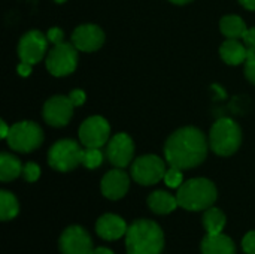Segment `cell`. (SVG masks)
Listing matches in <instances>:
<instances>
[{
  "mask_svg": "<svg viewBox=\"0 0 255 254\" xmlns=\"http://www.w3.org/2000/svg\"><path fill=\"white\" fill-rule=\"evenodd\" d=\"M208 139L197 127H182L173 132L164 145V157L169 166L181 171L191 169L205 162L208 156Z\"/></svg>",
  "mask_w": 255,
  "mask_h": 254,
  "instance_id": "obj_1",
  "label": "cell"
},
{
  "mask_svg": "<svg viewBox=\"0 0 255 254\" xmlns=\"http://www.w3.org/2000/svg\"><path fill=\"white\" fill-rule=\"evenodd\" d=\"M127 254H161L164 249V234L151 220H136L126 234Z\"/></svg>",
  "mask_w": 255,
  "mask_h": 254,
  "instance_id": "obj_2",
  "label": "cell"
},
{
  "mask_svg": "<svg viewBox=\"0 0 255 254\" xmlns=\"http://www.w3.org/2000/svg\"><path fill=\"white\" fill-rule=\"evenodd\" d=\"M217 187L208 178H193L178 189L176 199L187 211H206L217 201Z\"/></svg>",
  "mask_w": 255,
  "mask_h": 254,
  "instance_id": "obj_3",
  "label": "cell"
},
{
  "mask_svg": "<svg viewBox=\"0 0 255 254\" xmlns=\"http://www.w3.org/2000/svg\"><path fill=\"white\" fill-rule=\"evenodd\" d=\"M242 142V132L236 121L230 118H221L215 121L209 132V147L211 150L221 156L229 157L235 154Z\"/></svg>",
  "mask_w": 255,
  "mask_h": 254,
  "instance_id": "obj_4",
  "label": "cell"
},
{
  "mask_svg": "<svg viewBox=\"0 0 255 254\" xmlns=\"http://www.w3.org/2000/svg\"><path fill=\"white\" fill-rule=\"evenodd\" d=\"M7 145L18 153H31L43 142V132L34 121H18L10 126L6 138Z\"/></svg>",
  "mask_w": 255,
  "mask_h": 254,
  "instance_id": "obj_5",
  "label": "cell"
},
{
  "mask_svg": "<svg viewBox=\"0 0 255 254\" xmlns=\"http://www.w3.org/2000/svg\"><path fill=\"white\" fill-rule=\"evenodd\" d=\"M84 150L73 139L57 141L48 151V163L58 172H69L82 165Z\"/></svg>",
  "mask_w": 255,
  "mask_h": 254,
  "instance_id": "obj_6",
  "label": "cell"
},
{
  "mask_svg": "<svg viewBox=\"0 0 255 254\" xmlns=\"http://www.w3.org/2000/svg\"><path fill=\"white\" fill-rule=\"evenodd\" d=\"M78 66V49L73 43L61 42L52 46L46 55V69L54 76H67Z\"/></svg>",
  "mask_w": 255,
  "mask_h": 254,
  "instance_id": "obj_7",
  "label": "cell"
},
{
  "mask_svg": "<svg viewBox=\"0 0 255 254\" xmlns=\"http://www.w3.org/2000/svg\"><path fill=\"white\" fill-rule=\"evenodd\" d=\"M166 163L154 154L137 157L131 165V178L140 186H152L161 181L166 175Z\"/></svg>",
  "mask_w": 255,
  "mask_h": 254,
  "instance_id": "obj_8",
  "label": "cell"
},
{
  "mask_svg": "<svg viewBox=\"0 0 255 254\" xmlns=\"http://www.w3.org/2000/svg\"><path fill=\"white\" fill-rule=\"evenodd\" d=\"M78 135L85 148H102L111 136V126L103 117L93 115L81 124Z\"/></svg>",
  "mask_w": 255,
  "mask_h": 254,
  "instance_id": "obj_9",
  "label": "cell"
},
{
  "mask_svg": "<svg viewBox=\"0 0 255 254\" xmlns=\"http://www.w3.org/2000/svg\"><path fill=\"white\" fill-rule=\"evenodd\" d=\"M48 37L39 30H30L19 39L18 55L24 63L36 64L39 63L48 51Z\"/></svg>",
  "mask_w": 255,
  "mask_h": 254,
  "instance_id": "obj_10",
  "label": "cell"
},
{
  "mask_svg": "<svg viewBox=\"0 0 255 254\" xmlns=\"http://www.w3.org/2000/svg\"><path fill=\"white\" fill-rule=\"evenodd\" d=\"M73 108L69 96H54L43 105V120L52 127H64L73 115Z\"/></svg>",
  "mask_w": 255,
  "mask_h": 254,
  "instance_id": "obj_11",
  "label": "cell"
},
{
  "mask_svg": "<svg viewBox=\"0 0 255 254\" xmlns=\"http://www.w3.org/2000/svg\"><path fill=\"white\" fill-rule=\"evenodd\" d=\"M93 250V240L81 226H70L60 237L61 254H91Z\"/></svg>",
  "mask_w": 255,
  "mask_h": 254,
  "instance_id": "obj_12",
  "label": "cell"
},
{
  "mask_svg": "<svg viewBox=\"0 0 255 254\" xmlns=\"http://www.w3.org/2000/svg\"><path fill=\"white\" fill-rule=\"evenodd\" d=\"M134 156V142L127 133H117L109 139L106 157L115 168H127Z\"/></svg>",
  "mask_w": 255,
  "mask_h": 254,
  "instance_id": "obj_13",
  "label": "cell"
},
{
  "mask_svg": "<svg viewBox=\"0 0 255 254\" xmlns=\"http://www.w3.org/2000/svg\"><path fill=\"white\" fill-rule=\"evenodd\" d=\"M72 43L78 51L94 52L105 43V33L96 24H81L72 33Z\"/></svg>",
  "mask_w": 255,
  "mask_h": 254,
  "instance_id": "obj_14",
  "label": "cell"
},
{
  "mask_svg": "<svg viewBox=\"0 0 255 254\" xmlns=\"http://www.w3.org/2000/svg\"><path fill=\"white\" fill-rule=\"evenodd\" d=\"M128 187H130V178L121 168L112 169L108 174H105L100 183L103 196L111 201H118L124 198L126 193L128 192Z\"/></svg>",
  "mask_w": 255,
  "mask_h": 254,
  "instance_id": "obj_15",
  "label": "cell"
},
{
  "mask_svg": "<svg viewBox=\"0 0 255 254\" xmlns=\"http://www.w3.org/2000/svg\"><path fill=\"white\" fill-rule=\"evenodd\" d=\"M127 225L124 219L115 214H105L96 223V232L106 241H117L127 234Z\"/></svg>",
  "mask_w": 255,
  "mask_h": 254,
  "instance_id": "obj_16",
  "label": "cell"
},
{
  "mask_svg": "<svg viewBox=\"0 0 255 254\" xmlns=\"http://www.w3.org/2000/svg\"><path fill=\"white\" fill-rule=\"evenodd\" d=\"M248 52L250 48L244 45L239 39H226L220 48L221 58L230 66H238L245 63L248 58Z\"/></svg>",
  "mask_w": 255,
  "mask_h": 254,
  "instance_id": "obj_17",
  "label": "cell"
},
{
  "mask_svg": "<svg viewBox=\"0 0 255 254\" xmlns=\"http://www.w3.org/2000/svg\"><path fill=\"white\" fill-rule=\"evenodd\" d=\"M202 254H236L233 240L224 234L206 235L202 241Z\"/></svg>",
  "mask_w": 255,
  "mask_h": 254,
  "instance_id": "obj_18",
  "label": "cell"
},
{
  "mask_svg": "<svg viewBox=\"0 0 255 254\" xmlns=\"http://www.w3.org/2000/svg\"><path fill=\"white\" fill-rule=\"evenodd\" d=\"M178 205L179 204H178L176 196H172L170 193L163 192V190H157V192L151 193L149 198H148L149 210L152 213H155V214H160V216L170 214L172 211L176 210Z\"/></svg>",
  "mask_w": 255,
  "mask_h": 254,
  "instance_id": "obj_19",
  "label": "cell"
},
{
  "mask_svg": "<svg viewBox=\"0 0 255 254\" xmlns=\"http://www.w3.org/2000/svg\"><path fill=\"white\" fill-rule=\"evenodd\" d=\"M22 163L18 157L9 154V153H1L0 154V180L3 183H9L16 180L19 175H22Z\"/></svg>",
  "mask_w": 255,
  "mask_h": 254,
  "instance_id": "obj_20",
  "label": "cell"
},
{
  "mask_svg": "<svg viewBox=\"0 0 255 254\" xmlns=\"http://www.w3.org/2000/svg\"><path fill=\"white\" fill-rule=\"evenodd\" d=\"M220 30L227 39H241L245 36L248 27L239 15H226L220 21Z\"/></svg>",
  "mask_w": 255,
  "mask_h": 254,
  "instance_id": "obj_21",
  "label": "cell"
},
{
  "mask_svg": "<svg viewBox=\"0 0 255 254\" xmlns=\"http://www.w3.org/2000/svg\"><path fill=\"white\" fill-rule=\"evenodd\" d=\"M226 214L215 207H211L203 214V226L208 235H217L223 234V229L226 228Z\"/></svg>",
  "mask_w": 255,
  "mask_h": 254,
  "instance_id": "obj_22",
  "label": "cell"
},
{
  "mask_svg": "<svg viewBox=\"0 0 255 254\" xmlns=\"http://www.w3.org/2000/svg\"><path fill=\"white\" fill-rule=\"evenodd\" d=\"M18 210H19V205H18L16 198L10 192L1 190L0 192V219L3 222L12 220L13 217H16Z\"/></svg>",
  "mask_w": 255,
  "mask_h": 254,
  "instance_id": "obj_23",
  "label": "cell"
},
{
  "mask_svg": "<svg viewBox=\"0 0 255 254\" xmlns=\"http://www.w3.org/2000/svg\"><path fill=\"white\" fill-rule=\"evenodd\" d=\"M103 163V153L100 148H85L82 154V165L87 169H96Z\"/></svg>",
  "mask_w": 255,
  "mask_h": 254,
  "instance_id": "obj_24",
  "label": "cell"
},
{
  "mask_svg": "<svg viewBox=\"0 0 255 254\" xmlns=\"http://www.w3.org/2000/svg\"><path fill=\"white\" fill-rule=\"evenodd\" d=\"M163 180H164L166 186H169L172 189H179L182 186V172H181V169L170 166V169L166 171V175Z\"/></svg>",
  "mask_w": 255,
  "mask_h": 254,
  "instance_id": "obj_25",
  "label": "cell"
},
{
  "mask_svg": "<svg viewBox=\"0 0 255 254\" xmlns=\"http://www.w3.org/2000/svg\"><path fill=\"white\" fill-rule=\"evenodd\" d=\"M22 177H24V180H25V181H28V183H34V181H37V180H39V177H40V168H39L36 163L28 162V163H25V165H24Z\"/></svg>",
  "mask_w": 255,
  "mask_h": 254,
  "instance_id": "obj_26",
  "label": "cell"
},
{
  "mask_svg": "<svg viewBox=\"0 0 255 254\" xmlns=\"http://www.w3.org/2000/svg\"><path fill=\"white\" fill-rule=\"evenodd\" d=\"M245 75L250 82L255 84V51L251 48L248 52V58L245 61Z\"/></svg>",
  "mask_w": 255,
  "mask_h": 254,
  "instance_id": "obj_27",
  "label": "cell"
},
{
  "mask_svg": "<svg viewBox=\"0 0 255 254\" xmlns=\"http://www.w3.org/2000/svg\"><path fill=\"white\" fill-rule=\"evenodd\" d=\"M242 249L247 254H255V231L248 232L242 240Z\"/></svg>",
  "mask_w": 255,
  "mask_h": 254,
  "instance_id": "obj_28",
  "label": "cell"
},
{
  "mask_svg": "<svg viewBox=\"0 0 255 254\" xmlns=\"http://www.w3.org/2000/svg\"><path fill=\"white\" fill-rule=\"evenodd\" d=\"M46 37H48V40H49L52 45H57V43L64 42V40H63L64 33H63V30H61L60 27H52V28H49L48 33H46Z\"/></svg>",
  "mask_w": 255,
  "mask_h": 254,
  "instance_id": "obj_29",
  "label": "cell"
},
{
  "mask_svg": "<svg viewBox=\"0 0 255 254\" xmlns=\"http://www.w3.org/2000/svg\"><path fill=\"white\" fill-rule=\"evenodd\" d=\"M69 97H70V100H72V103L75 106H81L85 102V93L82 90H73V91H70Z\"/></svg>",
  "mask_w": 255,
  "mask_h": 254,
  "instance_id": "obj_30",
  "label": "cell"
},
{
  "mask_svg": "<svg viewBox=\"0 0 255 254\" xmlns=\"http://www.w3.org/2000/svg\"><path fill=\"white\" fill-rule=\"evenodd\" d=\"M242 39H244V42H245V45H247L248 48H251V49H254L255 51V27L248 28L247 33H245V36H244Z\"/></svg>",
  "mask_w": 255,
  "mask_h": 254,
  "instance_id": "obj_31",
  "label": "cell"
},
{
  "mask_svg": "<svg viewBox=\"0 0 255 254\" xmlns=\"http://www.w3.org/2000/svg\"><path fill=\"white\" fill-rule=\"evenodd\" d=\"M31 67H33V64L21 61V63L18 64V73H19L21 76H28V75L31 73Z\"/></svg>",
  "mask_w": 255,
  "mask_h": 254,
  "instance_id": "obj_32",
  "label": "cell"
},
{
  "mask_svg": "<svg viewBox=\"0 0 255 254\" xmlns=\"http://www.w3.org/2000/svg\"><path fill=\"white\" fill-rule=\"evenodd\" d=\"M239 3L248 10H255V0H239Z\"/></svg>",
  "mask_w": 255,
  "mask_h": 254,
  "instance_id": "obj_33",
  "label": "cell"
},
{
  "mask_svg": "<svg viewBox=\"0 0 255 254\" xmlns=\"http://www.w3.org/2000/svg\"><path fill=\"white\" fill-rule=\"evenodd\" d=\"M0 124H1V133H0V135H1V138H4V139H6V138H7V135H9L10 127H7L6 121H3V120L0 121Z\"/></svg>",
  "mask_w": 255,
  "mask_h": 254,
  "instance_id": "obj_34",
  "label": "cell"
},
{
  "mask_svg": "<svg viewBox=\"0 0 255 254\" xmlns=\"http://www.w3.org/2000/svg\"><path fill=\"white\" fill-rule=\"evenodd\" d=\"M91 254H114V252L109 250V249H106V247H97V249L93 250Z\"/></svg>",
  "mask_w": 255,
  "mask_h": 254,
  "instance_id": "obj_35",
  "label": "cell"
},
{
  "mask_svg": "<svg viewBox=\"0 0 255 254\" xmlns=\"http://www.w3.org/2000/svg\"><path fill=\"white\" fill-rule=\"evenodd\" d=\"M170 1L175 3V4H187V3H190L193 0H170Z\"/></svg>",
  "mask_w": 255,
  "mask_h": 254,
  "instance_id": "obj_36",
  "label": "cell"
},
{
  "mask_svg": "<svg viewBox=\"0 0 255 254\" xmlns=\"http://www.w3.org/2000/svg\"><path fill=\"white\" fill-rule=\"evenodd\" d=\"M54 1H55V3H64L66 0H54Z\"/></svg>",
  "mask_w": 255,
  "mask_h": 254,
  "instance_id": "obj_37",
  "label": "cell"
}]
</instances>
